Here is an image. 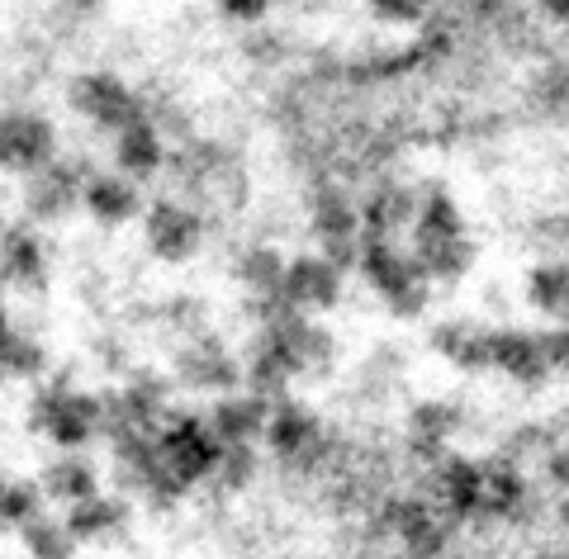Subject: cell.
<instances>
[{"mask_svg":"<svg viewBox=\"0 0 569 559\" xmlns=\"http://www.w3.org/2000/svg\"><path fill=\"white\" fill-rule=\"evenodd\" d=\"M29 431L48 437L58 450H86L104 441V393H91V389H77L58 375L33 389L29 399Z\"/></svg>","mask_w":569,"mask_h":559,"instance_id":"obj_1","label":"cell"},{"mask_svg":"<svg viewBox=\"0 0 569 559\" xmlns=\"http://www.w3.org/2000/svg\"><path fill=\"white\" fill-rule=\"evenodd\" d=\"M361 280L376 290V299L385 303L395 318H422L427 303H432L437 285L427 280V270L418 266V257L395 238H366L361 247Z\"/></svg>","mask_w":569,"mask_h":559,"instance_id":"obj_2","label":"cell"},{"mask_svg":"<svg viewBox=\"0 0 569 559\" xmlns=\"http://www.w3.org/2000/svg\"><path fill=\"white\" fill-rule=\"evenodd\" d=\"M309 232L318 242V257H328L337 270H356L361 266V247H366V219H361V200L337 186V180H323L309 200Z\"/></svg>","mask_w":569,"mask_h":559,"instance_id":"obj_3","label":"cell"},{"mask_svg":"<svg viewBox=\"0 0 569 559\" xmlns=\"http://www.w3.org/2000/svg\"><path fill=\"white\" fill-rule=\"evenodd\" d=\"M257 341H266L284 366H290L295 380H309V375H323L337 360V337L328 332L323 318L299 313V309H280L271 318L257 322Z\"/></svg>","mask_w":569,"mask_h":559,"instance_id":"obj_4","label":"cell"},{"mask_svg":"<svg viewBox=\"0 0 569 559\" xmlns=\"http://www.w3.org/2000/svg\"><path fill=\"white\" fill-rule=\"evenodd\" d=\"M171 380L190 389V393H213V399H228V393L247 389V366L228 351V341L219 332H194L186 341H176L171 356Z\"/></svg>","mask_w":569,"mask_h":559,"instance_id":"obj_5","label":"cell"},{"mask_svg":"<svg viewBox=\"0 0 569 559\" xmlns=\"http://www.w3.org/2000/svg\"><path fill=\"white\" fill-rule=\"evenodd\" d=\"M67 104L77 110L91 129L100 133H123L129 123L148 119V104H142V96L119 77V71H77L67 86Z\"/></svg>","mask_w":569,"mask_h":559,"instance_id":"obj_6","label":"cell"},{"mask_svg":"<svg viewBox=\"0 0 569 559\" xmlns=\"http://www.w3.org/2000/svg\"><path fill=\"white\" fill-rule=\"evenodd\" d=\"M157 441H162V460L171 465V475L186 479L190 489L209 483L223 460V441L213 437L204 412H171V422L157 431Z\"/></svg>","mask_w":569,"mask_h":559,"instance_id":"obj_7","label":"cell"},{"mask_svg":"<svg viewBox=\"0 0 569 559\" xmlns=\"http://www.w3.org/2000/svg\"><path fill=\"white\" fill-rule=\"evenodd\" d=\"M142 242H148V251L162 266H186L204 247V213L190 200L162 194V200H152L148 213H142Z\"/></svg>","mask_w":569,"mask_h":559,"instance_id":"obj_8","label":"cell"},{"mask_svg":"<svg viewBox=\"0 0 569 559\" xmlns=\"http://www.w3.org/2000/svg\"><path fill=\"white\" fill-rule=\"evenodd\" d=\"M0 157H6V171L10 176H39L48 171L52 161H62L58 152V123L39 110H6L0 119Z\"/></svg>","mask_w":569,"mask_h":559,"instance_id":"obj_9","label":"cell"},{"mask_svg":"<svg viewBox=\"0 0 569 559\" xmlns=\"http://www.w3.org/2000/svg\"><path fill=\"white\" fill-rule=\"evenodd\" d=\"M385 527L403 546L408 559H441V555H447V546H451V527H456V521L441 512L427 493H413V498H389Z\"/></svg>","mask_w":569,"mask_h":559,"instance_id":"obj_10","label":"cell"},{"mask_svg":"<svg viewBox=\"0 0 569 559\" xmlns=\"http://www.w3.org/2000/svg\"><path fill=\"white\" fill-rule=\"evenodd\" d=\"M266 450H271L280 465H295V470L323 460L328 456L323 418H318L309 403H299V399H280L271 408V427H266Z\"/></svg>","mask_w":569,"mask_h":559,"instance_id":"obj_11","label":"cell"},{"mask_svg":"<svg viewBox=\"0 0 569 559\" xmlns=\"http://www.w3.org/2000/svg\"><path fill=\"white\" fill-rule=\"evenodd\" d=\"M96 176L91 161H52L48 171L24 180V223H62L81 204L86 180Z\"/></svg>","mask_w":569,"mask_h":559,"instance_id":"obj_12","label":"cell"},{"mask_svg":"<svg viewBox=\"0 0 569 559\" xmlns=\"http://www.w3.org/2000/svg\"><path fill=\"white\" fill-rule=\"evenodd\" d=\"M427 498L451 521H485V460L451 456L427 470Z\"/></svg>","mask_w":569,"mask_h":559,"instance_id":"obj_13","label":"cell"},{"mask_svg":"<svg viewBox=\"0 0 569 559\" xmlns=\"http://www.w3.org/2000/svg\"><path fill=\"white\" fill-rule=\"evenodd\" d=\"M342 280L347 270H337L328 257L318 251H305V257H290V270H284V309L299 313H332L342 303Z\"/></svg>","mask_w":569,"mask_h":559,"instance_id":"obj_14","label":"cell"},{"mask_svg":"<svg viewBox=\"0 0 569 559\" xmlns=\"http://www.w3.org/2000/svg\"><path fill=\"white\" fill-rule=\"evenodd\" d=\"M284 270H290V257H284L280 247H271V242H252V247L238 251L233 276L247 290V313H257V322L271 318L284 303L280 299L284 295Z\"/></svg>","mask_w":569,"mask_h":559,"instance_id":"obj_15","label":"cell"},{"mask_svg":"<svg viewBox=\"0 0 569 559\" xmlns=\"http://www.w3.org/2000/svg\"><path fill=\"white\" fill-rule=\"evenodd\" d=\"M466 422V412H460L456 399H418L408 408V422H403V437H408V450L432 470L437 460L451 456V437Z\"/></svg>","mask_w":569,"mask_h":559,"instance_id":"obj_16","label":"cell"},{"mask_svg":"<svg viewBox=\"0 0 569 559\" xmlns=\"http://www.w3.org/2000/svg\"><path fill=\"white\" fill-rule=\"evenodd\" d=\"M493 370L522 389H541L556 375L546 356V337L531 328H493Z\"/></svg>","mask_w":569,"mask_h":559,"instance_id":"obj_17","label":"cell"},{"mask_svg":"<svg viewBox=\"0 0 569 559\" xmlns=\"http://www.w3.org/2000/svg\"><path fill=\"white\" fill-rule=\"evenodd\" d=\"M422 209V190L403 186V180H376L361 194V219H366V238H395L399 232H413Z\"/></svg>","mask_w":569,"mask_h":559,"instance_id":"obj_18","label":"cell"},{"mask_svg":"<svg viewBox=\"0 0 569 559\" xmlns=\"http://www.w3.org/2000/svg\"><path fill=\"white\" fill-rule=\"evenodd\" d=\"M271 408L276 403H266L261 393L238 389V393H228V399H213L204 418L223 446H257V441H266V427H271Z\"/></svg>","mask_w":569,"mask_h":559,"instance_id":"obj_19","label":"cell"},{"mask_svg":"<svg viewBox=\"0 0 569 559\" xmlns=\"http://www.w3.org/2000/svg\"><path fill=\"white\" fill-rule=\"evenodd\" d=\"M167 167H171L167 133H162V123H157L152 114L129 123L123 133H114V171L119 176H129V180H138V186H142V180L162 176Z\"/></svg>","mask_w":569,"mask_h":559,"instance_id":"obj_20","label":"cell"},{"mask_svg":"<svg viewBox=\"0 0 569 559\" xmlns=\"http://www.w3.org/2000/svg\"><path fill=\"white\" fill-rule=\"evenodd\" d=\"M432 351L451 360L460 375H485L493 370V328L475 318H447L432 328Z\"/></svg>","mask_w":569,"mask_h":559,"instance_id":"obj_21","label":"cell"},{"mask_svg":"<svg viewBox=\"0 0 569 559\" xmlns=\"http://www.w3.org/2000/svg\"><path fill=\"white\" fill-rule=\"evenodd\" d=\"M62 521H67V531L77 536V546H114V540H123V531H129L133 508L119 493H96V498L77 502V508H67Z\"/></svg>","mask_w":569,"mask_h":559,"instance_id":"obj_22","label":"cell"},{"mask_svg":"<svg viewBox=\"0 0 569 559\" xmlns=\"http://www.w3.org/2000/svg\"><path fill=\"white\" fill-rule=\"evenodd\" d=\"M81 209L91 213L100 228H123V223H133L138 213H148V204H142V194H138V180L119 176V171H96L86 180Z\"/></svg>","mask_w":569,"mask_h":559,"instance_id":"obj_23","label":"cell"},{"mask_svg":"<svg viewBox=\"0 0 569 559\" xmlns=\"http://www.w3.org/2000/svg\"><path fill=\"white\" fill-rule=\"evenodd\" d=\"M0 266H6L10 290H43L48 285V251L33 223H6V242H0Z\"/></svg>","mask_w":569,"mask_h":559,"instance_id":"obj_24","label":"cell"},{"mask_svg":"<svg viewBox=\"0 0 569 559\" xmlns=\"http://www.w3.org/2000/svg\"><path fill=\"white\" fill-rule=\"evenodd\" d=\"M39 483H43L48 502H58V508L67 512V508H77V502L100 493V470L86 460V450H58V456L43 465Z\"/></svg>","mask_w":569,"mask_h":559,"instance_id":"obj_25","label":"cell"},{"mask_svg":"<svg viewBox=\"0 0 569 559\" xmlns=\"http://www.w3.org/2000/svg\"><path fill=\"white\" fill-rule=\"evenodd\" d=\"M408 251L418 257L432 285H460L479 261V247L470 232H460V238H408Z\"/></svg>","mask_w":569,"mask_h":559,"instance_id":"obj_26","label":"cell"},{"mask_svg":"<svg viewBox=\"0 0 569 559\" xmlns=\"http://www.w3.org/2000/svg\"><path fill=\"white\" fill-rule=\"evenodd\" d=\"M531 502L527 475L518 470V460L489 456L485 460V521H518Z\"/></svg>","mask_w":569,"mask_h":559,"instance_id":"obj_27","label":"cell"},{"mask_svg":"<svg viewBox=\"0 0 569 559\" xmlns=\"http://www.w3.org/2000/svg\"><path fill=\"white\" fill-rule=\"evenodd\" d=\"M0 370L10 385H39L48 380V347L20 322H6L0 332Z\"/></svg>","mask_w":569,"mask_h":559,"instance_id":"obj_28","label":"cell"},{"mask_svg":"<svg viewBox=\"0 0 569 559\" xmlns=\"http://www.w3.org/2000/svg\"><path fill=\"white\" fill-rule=\"evenodd\" d=\"M527 303L550 322H569V261H537L527 270Z\"/></svg>","mask_w":569,"mask_h":559,"instance_id":"obj_29","label":"cell"},{"mask_svg":"<svg viewBox=\"0 0 569 559\" xmlns=\"http://www.w3.org/2000/svg\"><path fill=\"white\" fill-rule=\"evenodd\" d=\"M466 228V213H460V204L451 200L447 186H422V209H418V223L408 238H460Z\"/></svg>","mask_w":569,"mask_h":559,"instance_id":"obj_30","label":"cell"},{"mask_svg":"<svg viewBox=\"0 0 569 559\" xmlns=\"http://www.w3.org/2000/svg\"><path fill=\"white\" fill-rule=\"evenodd\" d=\"M247 389L252 393H261L266 403H280V399H290V385H295V375H290V366L266 347V341H252V351H247Z\"/></svg>","mask_w":569,"mask_h":559,"instance_id":"obj_31","label":"cell"},{"mask_svg":"<svg viewBox=\"0 0 569 559\" xmlns=\"http://www.w3.org/2000/svg\"><path fill=\"white\" fill-rule=\"evenodd\" d=\"M48 493L39 479H6V489H0V521H6V531L20 536L29 521L48 517Z\"/></svg>","mask_w":569,"mask_h":559,"instance_id":"obj_32","label":"cell"},{"mask_svg":"<svg viewBox=\"0 0 569 559\" xmlns=\"http://www.w3.org/2000/svg\"><path fill=\"white\" fill-rule=\"evenodd\" d=\"M20 546L29 559H77V536L67 531V521L62 517H39V521H29V527L20 531Z\"/></svg>","mask_w":569,"mask_h":559,"instance_id":"obj_33","label":"cell"},{"mask_svg":"<svg viewBox=\"0 0 569 559\" xmlns=\"http://www.w3.org/2000/svg\"><path fill=\"white\" fill-rule=\"evenodd\" d=\"M257 446H223V460H219V470H213V489L219 493H242V489H252V479H257Z\"/></svg>","mask_w":569,"mask_h":559,"instance_id":"obj_34","label":"cell"},{"mask_svg":"<svg viewBox=\"0 0 569 559\" xmlns=\"http://www.w3.org/2000/svg\"><path fill=\"white\" fill-rule=\"evenodd\" d=\"M531 100H537L546 114H565L569 110V67L560 58L546 62L537 77H531Z\"/></svg>","mask_w":569,"mask_h":559,"instance_id":"obj_35","label":"cell"},{"mask_svg":"<svg viewBox=\"0 0 569 559\" xmlns=\"http://www.w3.org/2000/svg\"><path fill=\"white\" fill-rule=\"evenodd\" d=\"M366 10L376 14L380 24H395V29H413L427 24L437 10V0H366Z\"/></svg>","mask_w":569,"mask_h":559,"instance_id":"obj_36","label":"cell"},{"mask_svg":"<svg viewBox=\"0 0 569 559\" xmlns=\"http://www.w3.org/2000/svg\"><path fill=\"white\" fill-rule=\"evenodd\" d=\"M213 6H219L223 20L247 24V29H257L266 14H271V0H213Z\"/></svg>","mask_w":569,"mask_h":559,"instance_id":"obj_37","label":"cell"},{"mask_svg":"<svg viewBox=\"0 0 569 559\" xmlns=\"http://www.w3.org/2000/svg\"><path fill=\"white\" fill-rule=\"evenodd\" d=\"M546 479L569 498V441H560V446L546 450Z\"/></svg>","mask_w":569,"mask_h":559,"instance_id":"obj_38","label":"cell"},{"mask_svg":"<svg viewBox=\"0 0 569 559\" xmlns=\"http://www.w3.org/2000/svg\"><path fill=\"white\" fill-rule=\"evenodd\" d=\"M541 337H546V356H550V366L569 375V322H556V328H546Z\"/></svg>","mask_w":569,"mask_h":559,"instance_id":"obj_39","label":"cell"},{"mask_svg":"<svg viewBox=\"0 0 569 559\" xmlns=\"http://www.w3.org/2000/svg\"><path fill=\"white\" fill-rule=\"evenodd\" d=\"M247 58L276 62V58H280V48H276V39H271V33H252V39H247Z\"/></svg>","mask_w":569,"mask_h":559,"instance_id":"obj_40","label":"cell"},{"mask_svg":"<svg viewBox=\"0 0 569 559\" xmlns=\"http://www.w3.org/2000/svg\"><path fill=\"white\" fill-rule=\"evenodd\" d=\"M58 10L67 14V20H96L100 0H58Z\"/></svg>","mask_w":569,"mask_h":559,"instance_id":"obj_41","label":"cell"},{"mask_svg":"<svg viewBox=\"0 0 569 559\" xmlns=\"http://www.w3.org/2000/svg\"><path fill=\"white\" fill-rule=\"evenodd\" d=\"M541 6V14L550 24H560V29H569V0H537Z\"/></svg>","mask_w":569,"mask_h":559,"instance_id":"obj_42","label":"cell"}]
</instances>
